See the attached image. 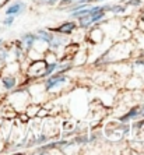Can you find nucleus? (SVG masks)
Segmentation results:
<instances>
[{"label": "nucleus", "mask_w": 144, "mask_h": 155, "mask_svg": "<svg viewBox=\"0 0 144 155\" xmlns=\"http://www.w3.org/2000/svg\"><path fill=\"white\" fill-rule=\"evenodd\" d=\"M11 22H13V17H8V18L4 20V24H6V25H10Z\"/></svg>", "instance_id": "7"}, {"label": "nucleus", "mask_w": 144, "mask_h": 155, "mask_svg": "<svg viewBox=\"0 0 144 155\" xmlns=\"http://www.w3.org/2000/svg\"><path fill=\"white\" fill-rule=\"evenodd\" d=\"M74 28H76V24H74V22H66V24H63L62 27H59L56 31H58V32H63V34H69V32H72Z\"/></svg>", "instance_id": "2"}, {"label": "nucleus", "mask_w": 144, "mask_h": 155, "mask_svg": "<svg viewBox=\"0 0 144 155\" xmlns=\"http://www.w3.org/2000/svg\"><path fill=\"white\" fill-rule=\"evenodd\" d=\"M65 77H62V76H55L52 77V78L48 80V83H46V88L48 90H51V88H55L56 85H59V84L62 83H65Z\"/></svg>", "instance_id": "1"}, {"label": "nucleus", "mask_w": 144, "mask_h": 155, "mask_svg": "<svg viewBox=\"0 0 144 155\" xmlns=\"http://www.w3.org/2000/svg\"><path fill=\"white\" fill-rule=\"evenodd\" d=\"M21 8H22V4L21 3H17V4H14V6H11V7H8L7 11H6V14H7V15L15 14V13H18Z\"/></svg>", "instance_id": "4"}, {"label": "nucleus", "mask_w": 144, "mask_h": 155, "mask_svg": "<svg viewBox=\"0 0 144 155\" xmlns=\"http://www.w3.org/2000/svg\"><path fill=\"white\" fill-rule=\"evenodd\" d=\"M0 45H2V41H0Z\"/></svg>", "instance_id": "9"}, {"label": "nucleus", "mask_w": 144, "mask_h": 155, "mask_svg": "<svg viewBox=\"0 0 144 155\" xmlns=\"http://www.w3.org/2000/svg\"><path fill=\"white\" fill-rule=\"evenodd\" d=\"M139 113H140V109H139V108H134V109H132V110H130L129 113H126V115L123 116V117H122V119H120V120H122V122H125V120H127V119H132V117H134V116H137V115H139Z\"/></svg>", "instance_id": "5"}, {"label": "nucleus", "mask_w": 144, "mask_h": 155, "mask_svg": "<svg viewBox=\"0 0 144 155\" xmlns=\"http://www.w3.org/2000/svg\"><path fill=\"white\" fill-rule=\"evenodd\" d=\"M3 85L7 88V90H11L13 87L15 85V80L13 77H4L3 78Z\"/></svg>", "instance_id": "3"}, {"label": "nucleus", "mask_w": 144, "mask_h": 155, "mask_svg": "<svg viewBox=\"0 0 144 155\" xmlns=\"http://www.w3.org/2000/svg\"><path fill=\"white\" fill-rule=\"evenodd\" d=\"M55 67H56V64H52V66H49V67H48V70H46V71L43 73V76H46V74H51V73L55 70Z\"/></svg>", "instance_id": "6"}, {"label": "nucleus", "mask_w": 144, "mask_h": 155, "mask_svg": "<svg viewBox=\"0 0 144 155\" xmlns=\"http://www.w3.org/2000/svg\"><path fill=\"white\" fill-rule=\"evenodd\" d=\"M74 2H85V0H74Z\"/></svg>", "instance_id": "8"}]
</instances>
